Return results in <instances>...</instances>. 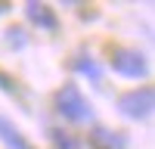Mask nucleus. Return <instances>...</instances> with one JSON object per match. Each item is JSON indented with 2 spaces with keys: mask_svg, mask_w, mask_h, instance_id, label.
Masks as SVG:
<instances>
[{
  "mask_svg": "<svg viewBox=\"0 0 155 149\" xmlns=\"http://www.w3.org/2000/svg\"><path fill=\"white\" fill-rule=\"evenodd\" d=\"M56 109H59V115L68 118V121H90L93 118V109L87 106V99L81 96V90H78L74 84H65L56 93Z\"/></svg>",
  "mask_w": 155,
  "mask_h": 149,
  "instance_id": "1",
  "label": "nucleus"
},
{
  "mask_svg": "<svg viewBox=\"0 0 155 149\" xmlns=\"http://www.w3.org/2000/svg\"><path fill=\"white\" fill-rule=\"evenodd\" d=\"M112 68L124 78H146V71H149L146 56L140 50H124V47L112 53Z\"/></svg>",
  "mask_w": 155,
  "mask_h": 149,
  "instance_id": "2",
  "label": "nucleus"
},
{
  "mask_svg": "<svg viewBox=\"0 0 155 149\" xmlns=\"http://www.w3.org/2000/svg\"><path fill=\"white\" fill-rule=\"evenodd\" d=\"M152 87H143V90H130L118 99V109L124 112L127 118H146L152 112Z\"/></svg>",
  "mask_w": 155,
  "mask_h": 149,
  "instance_id": "3",
  "label": "nucleus"
},
{
  "mask_svg": "<svg viewBox=\"0 0 155 149\" xmlns=\"http://www.w3.org/2000/svg\"><path fill=\"white\" fill-rule=\"evenodd\" d=\"M25 12H28V19H31L34 25H41V28H47V31L56 28V16L50 12V6H44V3H28Z\"/></svg>",
  "mask_w": 155,
  "mask_h": 149,
  "instance_id": "4",
  "label": "nucleus"
},
{
  "mask_svg": "<svg viewBox=\"0 0 155 149\" xmlns=\"http://www.w3.org/2000/svg\"><path fill=\"white\" fill-rule=\"evenodd\" d=\"M90 146L93 149H124V140L118 134L106 131V127H96L93 134H90Z\"/></svg>",
  "mask_w": 155,
  "mask_h": 149,
  "instance_id": "5",
  "label": "nucleus"
},
{
  "mask_svg": "<svg viewBox=\"0 0 155 149\" xmlns=\"http://www.w3.org/2000/svg\"><path fill=\"white\" fill-rule=\"evenodd\" d=\"M0 140H3L9 149H31L28 140L19 134V127H16V124H9L6 118H0Z\"/></svg>",
  "mask_w": 155,
  "mask_h": 149,
  "instance_id": "6",
  "label": "nucleus"
},
{
  "mask_svg": "<svg viewBox=\"0 0 155 149\" xmlns=\"http://www.w3.org/2000/svg\"><path fill=\"white\" fill-rule=\"evenodd\" d=\"M74 68L81 71V74H87L90 81H99V78H102V71H99V65H96V62L90 59V56H78V59H74Z\"/></svg>",
  "mask_w": 155,
  "mask_h": 149,
  "instance_id": "7",
  "label": "nucleus"
},
{
  "mask_svg": "<svg viewBox=\"0 0 155 149\" xmlns=\"http://www.w3.org/2000/svg\"><path fill=\"white\" fill-rule=\"evenodd\" d=\"M50 137H53L56 149H81V146H78V140H74L71 134H65V131H50Z\"/></svg>",
  "mask_w": 155,
  "mask_h": 149,
  "instance_id": "8",
  "label": "nucleus"
},
{
  "mask_svg": "<svg viewBox=\"0 0 155 149\" xmlns=\"http://www.w3.org/2000/svg\"><path fill=\"white\" fill-rule=\"evenodd\" d=\"M6 41H9L12 47H25V31H22V28H9V31H6Z\"/></svg>",
  "mask_w": 155,
  "mask_h": 149,
  "instance_id": "9",
  "label": "nucleus"
},
{
  "mask_svg": "<svg viewBox=\"0 0 155 149\" xmlns=\"http://www.w3.org/2000/svg\"><path fill=\"white\" fill-rule=\"evenodd\" d=\"M3 9H6V6H0V12H3Z\"/></svg>",
  "mask_w": 155,
  "mask_h": 149,
  "instance_id": "10",
  "label": "nucleus"
}]
</instances>
